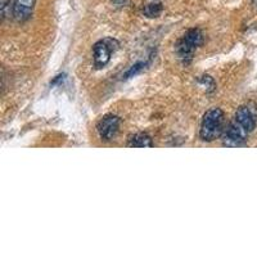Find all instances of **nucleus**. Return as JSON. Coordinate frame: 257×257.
Listing matches in <instances>:
<instances>
[{
  "label": "nucleus",
  "instance_id": "nucleus-1",
  "mask_svg": "<svg viewBox=\"0 0 257 257\" xmlns=\"http://www.w3.org/2000/svg\"><path fill=\"white\" fill-rule=\"evenodd\" d=\"M257 123V105L247 103L240 105L222 133V146L234 148L242 147L248 139V135L254 130Z\"/></svg>",
  "mask_w": 257,
  "mask_h": 257
},
{
  "label": "nucleus",
  "instance_id": "nucleus-2",
  "mask_svg": "<svg viewBox=\"0 0 257 257\" xmlns=\"http://www.w3.org/2000/svg\"><path fill=\"white\" fill-rule=\"evenodd\" d=\"M224 123L225 114L221 108L213 107V108L208 109L203 114L201 128H199V138H201V141L211 143L215 139H217L224 133Z\"/></svg>",
  "mask_w": 257,
  "mask_h": 257
},
{
  "label": "nucleus",
  "instance_id": "nucleus-3",
  "mask_svg": "<svg viewBox=\"0 0 257 257\" xmlns=\"http://www.w3.org/2000/svg\"><path fill=\"white\" fill-rule=\"evenodd\" d=\"M203 44V34L199 29H190L176 44V53L181 59H190L197 49Z\"/></svg>",
  "mask_w": 257,
  "mask_h": 257
},
{
  "label": "nucleus",
  "instance_id": "nucleus-4",
  "mask_svg": "<svg viewBox=\"0 0 257 257\" xmlns=\"http://www.w3.org/2000/svg\"><path fill=\"white\" fill-rule=\"evenodd\" d=\"M118 49V41L112 38H105L95 43L93 47V63L96 70L104 68L111 61L112 53Z\"/></svg>",
  "mask_w": 257,
  "mask_h": 257
},
{
  "label": "nucleus",
  "instance_id": "nucleus-5",
  "mask_svg": "<svg viewBox=\"0 0 257 257\" xmlns=\"http://www.w3.org/2000/svg\"><path fill=\"white\" fill-rule=\"evenodd\" d=\"M120 117L116 114H107L103 117L96 125V132L99 134L100 139L104 142L112 141L120 130Z\"/></svg>",
  "mask_w": 257,
  "mask_h": 257
},
{
  "label": "nucleus",
  "instance_id": "nucleus-6",
  "mask_svg": "<svg viewBox=\"0 0 257 257\" xmlns=\"http://www.w3.org/2000/svg\"><path fill=\"white\" fill-rule=\"evenodd\" d=\"M36 0H15L13 18L17 22H25L32 16Z\"/></svg>",
  "mask_w": 257,
  "mask_h": 257
},
{
  "label": "nucleus",
  "instance_id": "nucleus-7",
  "mask_svg": "<svg viewBox=\"0 0 257 257\" xmlns=\"http://www.w3.org/2000/svg\"><path fill=\"white\" fill-rule=\"evenodd\" d=\"M127 146L132 148H151L153 147V142L147 133H137L128 139Z\"/></svg>",
  "mask_w": 257,
  "mask_h": 257
},
{
  "label": "nucleus",
  "instance_id": "nucleus-8",
  "mask_svg": "<svg viewBox=\"0 0 257 257\" xmlns=\"http://www.w3.org/2000/svg\"><path fill=\"white\" fill-rule=\"evenodd\" d=\"M162 4L161 3H151V4H147L143 9V13L146 17L148 18H156L162 13Z\"/></svg>",
  "mask_w": 257,
  "mask_h": 257
},
{
  "label": "nucleus",
  "instance_id": "nucleus-9",
  "mask_svg": "<svg viewBox=\"0 0 257 257\" xmlns=\"http://www.w3.org/2000/svg\"><path fill=\"white\" fill-rule=\"evenodd\" d=\"M13 6L15 0H0V12H2V18H13Z\"/></svg>",
  "mask_w": 257,
  "mask_h": 257
},
{
  "label": "nucleus",
  "instance_id": "nucleus-10",
  "mask_svg": "<svg viewBox=\"0 0 257 257\" xmlns=\"http://www.w3.org/2000/svg\"><path fill=\"white\" fill-rule=\"evenodd\" d=\"M146 66H147L146 62H138V63H135L134 66H132V67H130V70L125 73V79H130V77L138 75V73L141 72L142 70H144V67H146Z\"/></svg>",
  "mask_w": 257,
  "mask_h": 257
},
{
  "label": "nucleus",
  "instance_id": "nucleus-11",
  "mask_svg": "<svg viewBox=\"0 0 257 257\" xmlns=\"http://www.w3.org/2000/svg\"><path fill=\"white\" fill-rule=\"evenodd\" d=\"M252 3H253L254 8H256V9H257V0H252Z\"/></svg>",
  "mask_w": 257,
  "mask_h": 257
}]
</instances>
